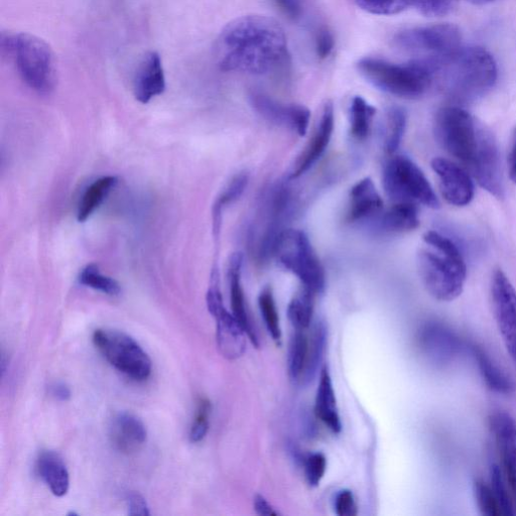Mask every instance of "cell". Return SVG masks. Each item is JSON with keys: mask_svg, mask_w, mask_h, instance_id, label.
<instances>
[{"mask_svg": "<svg viewBox=\"0 0 516 516\" xmlns=\"http://www.w3.org/2000/svg\"><path fill=\"white\" fill-rule=\"evenodd\" d=\"M220 70L266 76L290 65L284 29L272 18L260 15L240 17L220 33L215 45Z\"/></svg>", "mask_w": 516, "mask_h": 516, "instance_id": "obj_1", "label": "cell"}, {"mask_svg": "<svg viewBox=\"0 0 516 516\" xmlns=\"http://www.w3.org/2000/svg\"><path fill=\"white\" fill-rule=\"evenodd\" d=\"M427 63L432 69L434 82L438 81L447 96L458 104L479 100L497 81L496 62L483 48L462 47L443 61Z\"/></svg>", "mask_w": 516, "mask_h": 516, "instance_id": "obj_2", "label": "cell"}, {"mask_svg": "<svg viewBox=\"0 0 516 516\" xmlns=\"http://www.w3.org/2000/svg\"><path fill=\"white\" fill-rule=\"evenodd\" d=\"M418 252L420 278L437 301L452 302L461 296L467 278L464 258L457 245L436 231H428Z\"/></svg>", "mask_w": 516, "mask_h": 516, "instance_id": "obj_3", "label": "cell"}, {"mask_svg": "<svg viewBox=\"0 0 516 516\" xmlns=\"http://www.w3.org/2000/svg\"><path fill=\"white\" fill-rule=\"evenodd\" d=\"M435 136L440 146L470 171L493 138L465 109L441 108L435 118Z\"/></svg>", "mask_w": 516, "mask_h": 516, "instance_id": "obj_4", "label": "cell"}, {"mask_svg": "<svg viewBox=\"0 0 516 516\" xmlns=\"http://www.w3.org/2000/svg\"><path fill=\"white\" fill-rule=\"evenodd\" d=\"M0 48L12 57L22 80L39 94H50L56 85V64L49 45L27 33L2 34Z\"/></svg>", "mask_w": 516, "mask_h": 516, "instance_id": "obj_5", "label": "cell"}, {"mask_svg": "<svg viewBox=\"0 0 516 516\" xmlns=\"http://www.w3.org/2000/svg\"><path fill=\"white\" fill-rule=\"evenodd\" d=\"M357 68L376 88L405 99L422 97L434 83L431 68L421 60L399 65L377 58H364L358 62Z\"/></svg>", "mask_w": 516, "mask_h": 516, "instance_id": "obj_6", "label": "cell"}, {"mask_svg": "<svg viewBox=\"0 0 516 516\" xmlns=\"http://www.w3.org/2000/svg\"><path fill=\"white\" fill-rule=\"evenodd\" d=\"M278 262L315 295L325 290V270L308 235L299 229L280 232L272 247Z\"/></svg>", "mask_w": 516, "mask_h": 516, "instance_id": "obj_7", "label": "cell"}, {"mask_svg": "<svg viewBox=\"0 0 516 516\" xmlns=\"http://www.w3.org/2000/svg\"><path fill=\"white\" fill-rule=\"evenodd\" d=\"M382 185L395 203H411L438 209L440 202L423 171L408 157L398 156L383 169Z\"/></svg>", "mask_w": 516, "mask_h": 516, "instance_id": "obj_8", "label": "cell"}, {"mask_svg": "<svg viewBox=\"0 0 516 516\" xmlns=\"http://www.w3.org/2000/svg\"><path fill=\"white\" fill-rule=\"evenodd\" d=\"M394 42L398 48L426 62L436 63L454 55L462 48L460 30L450 24L405 30Z\"/></svg>", "mask_w": 516, "mask_h": 516, "instance_id": "obj_9", "label": "cell"}, {"mask_svg": "<svg viewBox=\"0 0 516 516\" xmlns=\"http://www.w3.org/2000/svg\"><path fill=\"white\" fill-rule=\"evenodd\" d=\"M95 347L118 371L137 381L152 373V361L139 343L127 334L115 330L98 329L92 337Z\"/></svg>", "mask_w": 516, "mask_h": 516, "instance_id": "obj_10", "label": "cell"}, {"mask_svg": "<svg viewBox=\"0 0 516 516\" xmlns=\"http://www.w3.org/2000/svg\"><path fill=\"white\" fill-rule=\"evenodd\" d=\"M421 355L436 367H445L454 361L465 347L459 336L446 324L428 321L416 337Z\"/></svg>", "mask_w": 516, "mask_h": 516, "instance_id": "obj_11", "label": "cell"}, {"mask_svg": "<svg viewBox=\"0 0 516 516\" xmlns=\"http://www.w3.org/2000/svg\"><path fill=\"white\" fill-rule=\"evenodd\" d=\"M494 317L505 347L516 358V290L501 270H496L491 282Z\"/></svg>", "mask_w": 516, "mask_h": 516, "instance_id": "obj_12", "label": "cell"}, {"mask_svg": "<svg viewBox=\"0 0 516 516\" xmlns=\"http://www.w3.org/2000/svg\"><path fill=\"white\" fill-rule=\"evenodd\" d=\"M489 429L500 455L501 468L516 511V420L508 413L498 411L489 417Z\"/></svg>", "mask_w": 516, "mask_h": 516, "instance_id": "obj_13", "label": "cell"}, {"mask_svg": "<svg viewBox=\"0 0 516 516\" xmlns=\"http://www.w3.org/2000/svg\"><path fill=\"white\" fill-rule=\"evenodd\" d=\"M249 100L252 107L266 119L288 126L300 137L307 135L311 119V112L307 107L297 104H282L258 92H252Z\"/></svg>", "mask_w": 516, "mask_h": 516, "instance_id": "obj_14", "label": "cell"}, {"mask_svg": "<svg viewBox=\"0 0 516 516\" xmlns=\"http://www.w3.org/2000/svg\"><path fill=\"white\" fill-rule=\"evenodd\" d=\"M334 126V105L331 101H327L323 105L321 115L310 142L293 166L290 174L291 179H298L306 174L323 157L330 145Z\"/></svg>", "mask_w": 516, "mask_h": 516, "instance_id": "obj_15", "label": "cell"}, {"mask_svg": "<svg viewBox=\"0 0 516 516\" xmlns=\"http://www.w3.org/2000/svg\"><path fill=\"white\" fill-rule=\"evenodd\" d=\"M444 199L451 205L464 207L474 198V184L470 175L455 163L436 158L432 161Z\"/></svg>", "mask_w": 516, "mask_h": 516, "instance_id": "obj_16", "label": "cell"}, {"mask_svg": "<svg viewBox=\"0 0 516 516\" xmlns=\"http://www.w3.org/2000/svg\"><path fill=\"white\" fill-rule=\"evenodd\" d=\"M165 89L166 78L161 57L157 52H149L141 60L135 75V97L139 102L147 104Z\"/></svg>", "mask_w": 516, "mask_h": 516, "instance_id": "obj_17", "label": "cell"}, {"mask_svg": "<svg viewBox=\"0 0 516 516\" xmlns=\"http://www.w3.org/2000/svg\"><path fill=\"white\" fill-rule=\"evenodd\" d=\"M145 424L135 415L118 414L110 426V439L113 447L123 454L139 451L147 441Z\"/></svg>", "mask_w": 516, "mask_h": 516, "instance_id": "obj_18", "label": "cell"}, {"mask_svg": "<svg viewBox=\"0 0 516 516\" xmlns=\"http://www.w3.org/2000/svg\"><path fill=\"white\" fill-rule=\"evenodd\" d=\"M382 209V198L370 178H364L352 187L347 213L349 222L373 219Z\"/></svg>", "mask_w": 516, "mask_h": 516, "instance_id": "obj_19", "label": "cell"}, {"mask_svg": "<svg viewBox=\"0 0 516 516\" xmlns=\"http://www.w3.org/2000/svg\"><path fill=\"white\" fill-rule=\"evenodd\" d=\"M242 266V254L240 252L232 254L228 268V280L230 287L232 315L244 328L251 343L254 346L258 347L260 346V344H258V338L255 329L247 312L244 293L241 285Z\"/></svg>", "mask_w": 516, "mask_h": 516, "instance_id": "obj_20", "label": "cell"}, {"mask_svg": "<svg viewBox=\"0 0 516 516\" xmlns=\"http://www.w3.org/2000/svg\"><path fill=\"white\" fill-rule=\"evenodd\" d=\"M217 322V345L222 356L236 360L244 355L247 333L236 318L225 309L215 317Z\"/></svg>", "mask_w": 516, "mask_h": 516, "instance_id": "obj_21", "label": "cell"}, {"mask_svg": "<svg viewBox=\"0 0 516 516\" xmlns=\"http://www.w3.org/2000/svg\"><path fill=\"white\" fill-rule=\"evenodd\" d=\"M376 227L390 234L406 233L420 225L418 206L411 203H395L376 217Z\"/></svg>", "mask_w": 516, "mask_h": 516, "instance_id": "obj_22", "label": "cell"}, {"mask_svg": "<svg viewBox=\"0 0 516 516\" xmlns=\"http://www.w3.org/2000/svg\"><path fill=\"white\" fill-rule=\"evenodd\" d=\"M315 414L333 433L338 434L341 432L342 424L338 413L335 392L330 373L326 367L321 371L320 375L315 402Z\"/></svg>", "mask_w": 516, "mask_h": 516, "instance_id": "obj_23", "label": "cell"}, {"mask_svg": "<svg viewBox=\"0 0 516 516\" xmlns=\"http://www.w3.org/2000/svg\"><path fill=\"white\" fill-rule=\"evenodd\" d=\"M37 472L57 497L67 494L70 487L68 469L63 459L53 451H44L37 460Z\"/></svg>", "mask_w": 516, "mask_h": 516, "instance_id": "obj_24", "label": "cell"}, {"mask_svg": "<svg viewBox=\"0 0 516 516\" xmlns=\"http://www.w3.org/2000/svg\"><path fill=\"white\" fill-rule=\"evenodd\" d=\"M469 347L488 389L499 395H512L515 391L512 380L498 367L483 348L478 345Z\"/></svg>", "mask_w": 516, "mask_h": 516, "instance_id": "obj_25", "label": "cell"}, {"mask_svg": "<svg viewBox=\"0 0 516 516\" xmlns=\"http://www.w3.org/2000/svg\"><path fill=\"white\" fill-rule=\"evenodd\" d=\"M408 116L401 107H392L387 111L382 126L383 148L387 154H395L404 139Z\"/></svg>", "mask_w": 516, "mask_h": 516, "instance_id": "obj_26", "label": "cell"}, {"mask_svg": "<svg viewBox=\"0 0 516 516\" xmlns=\"http://www.w3.org/2000/svg\"><path fill=\"white\" fill-rule=\"evenodd\" d=\"M118 179L105 176L93 182L85 191L77 212V220L85 222L101 206L109 193L115 188Z\"/></svg>", "mask_w": 516, "mask_h": 516, "instance_id": "obj_27", "label": "cell"}, {"mask_svg": "<svg viewBox=\"0 0 516 516\" xmlns=\"http://www.w3.org/2000/svg\"><path fill=\"white\" fill-rule=\"evenodd\" d=\"M249 177L247 173H239L234 176L217 198L213 207V231L219 235L222 224L223 209L236 202L247 188Z\"/></svg>", "mask_w": 516, "mask_h": 516, "instance_id": "obj_28", "label": "cell"}, {"mask_svg": "<svg viewBox=\"0 0 516 516\" xmlns=\"http://www.w3.org/2000/svg\"><path fill=\"white\" fill-rule=\"evenodd\" d=\"M375 112V108L364 98H353L350 106V134L353 139L364 141L368 138Z\"/></svg>", "mask_w": 516, "mask_h": 516, "instance_id": "obj_29", "label": "cell"}, {"mask_svg": "<svg viewBox=\"0 0 516 516\" xmlns=\"http://www.w3.org/2000/svg\"><path fill=\"white\" fill-rule=\"evenodd\" d=\"M309 338L308 359L301 379V381L305 383L310 382L317 375L319 366L323 360L327 344V329L325 323L322 321L317 322Z\"/></svg>", "mask_w": 516, "mask_h": 516, "instance_id": "obj_30", "label": "cell"}, {"mask_svg": "<svg viewBox=\"0 0 516 516\" xmlns=\"http://www.w3.org/2000/svg\"><path fill=\"white\" fill-rule=\"evenodd\" d=\"M315 294L305 287L295 295L288 308V316L295 330H307L312 323Z\"/></svg>", "mask_w": 516, "mask_h": 516, "instance_id": "obj_31", "label": "cell"}, {"mask_svg": "<svg viewBox=\"0 0 516 516\" xmlns=\"http://www.w3.org/2000/svg\"><path fill=\"white\" fill-rule=\"evenodd\" d=\"M310 338L306 330H296L289 349V375L295 381H301L308 359Z\"/></svg>", "mask_w": 516, "mask_h": 516, "instance_id": "obj_32", "label": "cell"}, {"mask_svg": "<svg viewBox=\"0 0 516 516\" xmlns=\"http://www.w3.org/2000/svg\"><path fill=\"white\" fill-rule=\"evenodd\" d=\"M489 484L499 503L502 515H515V506L510 487L502 468L492 464L489 469Z\"/></svg>", "mask_w": 516, "mask_h": 516, "instance_id": "obj_33", "label": "cell"}, {"mask_svg": "<svg viewBox=\"0 0 516 516\" xmlns=\"http://www.w3.org/2000/svg\"><path fill=\"white\" fill-rule=\"evenodd\" d=\"M79 283L85 287L112 297L118 296L121 292L118 282L110 277L102 275L96 265H88L81 271Z\"/></svg>", "mask_w": 516, "mask_h": 516, "instance_id": "obj_34", "label": "cell"}, {"mask_svg": "<svg viewBox=\"0 0 516 516\" xmlns=\"http://www.w3.org/2000/svg\"><path fill=\"white\" fill-rule=\"evenodd\" d=\"M258 305H260L262 316L270 335L276 343L281 344L282 329L280 318L274 294L270 288L265 289L261 293L260 298H258Z\"/></svg>", "mask_w": 516, "mask_h": 516, "instance_id": "obj_35", "label": "cell"}, {"mask_svg": "<svg viewBox=\"0 0 516 516\" xmlns=\"http://www.w3.org/2000/svg\"><path fill=\"white\" fill-rule=\"evenodd\" d=\"M473 493L477 507L484 516L502 515L499 503L489 483L482 479H475L473 482Z\"/></svg>", "mask_w": 516, "mask_h": 516, "instance_id": "obj_36", "label": "cell"}, {"mask_svg": "<svg viewBox=\"0 0 516 516\" xmlns=\"http://www.w3.org/2000/svg\"><path fill=\"white\" fill-rule=\"evenodd\" d=\"M361 10L377 16H394L408 8L406 0H354Z\"/></svg>", "mask_w": 516, "mask_h": 516, "instance_id": "obj_37", "label": "cell"}, {"mask_svg": "<svg viewBox=\"0 0 516 516\" xmlns=\"http://www.w3.org/2000/svg\"><path fill=\"white\" fill-rule=\"evenodd\" d=\"M406 3L424 16L444 17L455 9L457 0H406Z\"/></svg>", "mask_w": 516, "mask_h": 516, "instance_id": "obj_38", "label": "cell"}, {"mask_svg": "<svg viewBox=\"0 0 516 516\" xmlns=\"http://www.w3.org/2000/svg\"><path fill=\"white\" fill-rule=\"evenodd\" d=\"M211 413V403L207 399H200L194 423L190 431L192 443H199L204 440L209 430V418Z\"/></svg>", "mask_w": 516, "mask_h": 516, "instance_id": "obj_39", "label": "cell"}, {"mask_svg": "<svg viewBox=\"0 0 516 516\" xmlns=\"http://www.w3.org/2000/svg\"><path fill=\"white\" fill-rule=\"evenodd\" d=\"M327 469V460L326 457L321 453H315L311 455L306 462V477L308 483L316 487L318 486Z\"/></svg>", "mask_w": 516, "mask_h": 516, "instance_id": "obj_40", "label": "cell"}, {"mask_svg": "<svg viewBox=\"0 0 516 516\" xmlns=\"http://www.w3.org/2000/svg\"><path fill=\"white\" fill-rule=\"evenodd\" d=\"M335 40L333 34L326 28L319 30L316 36L315 49L319 59H327L333 52Z\"/></svg>", "mask_w": 516, "mask_h": 516, "instance_id": "obj_41", "label": "cell"}, {"mask_svg": "<svg viewBox=\"0 0 516 516\" xmlns=\"http://www.w3.org/2000/svg\"><path fill=\"white\" fill-rule=\"evenodd\" d=\"M335 509L339 516H355L357 505L353 493L349 490L340 491L336 496Z\"/></svg>", "mask_w": 516, "mask_h": 516, "instance_id": "obj_42", "label": "cell"}, {"mask_svg": "<svg viewBox=\"0 0 516 516\" xmlns=\"http://www.w3.org/2000/svg\"><path fill=\"white\" fill-rule=\"evenodd\" d=\"M279 10L290 20L299 21L304 13L303 0H273Z\"/></svg>", "mask_w": 516, "mask_h": 516, "instance_id": "obj_43", "label": "cell"}, {"mask_svg": "<svg viewBox=\"0 0 516 516\" xmlns=\"http://www.w3.org/2000/svg\"><path fill=\"white\" fill-rule=\"evenodd\" d=\"M128 514L129 515H150V509L146 499L139 493H132L128 496Z\"/></svg>", "mask_w": 516, "mask_h": 516, "instance_id": "obj_44", "label": "cell"}, {"mask_svg": "<svg viewBox=\"0 0 516 516\" xmlns=\"http://www.w3.org/2000/svg\"><path fill=\"white\" fill-rule=\"evenodd\" d=\"M253 506L257 514L264 516L279 515V512L275 510L273 505L263 495H256L254 497Z\"/></svg>", "mask_w": 516, "mask_h": 516, "instance_id": "obj_45", "label": "cell"}, {"mask_svg": "<svg viewBox=\"0 0 516 516\" xmlns=\"http://www.w3.org/2000/svg\"><path fill=\"white\" fill-rule=\"evenodd\" d=\"M51 395L59 401L66 402L71 398V391L64 383H55L50 387Z\"/></svg>", "mask_w": 516, "mask_h": 516, "instance_id": "obj_46", "label": "cell"}, {"mask_svg": "<svg viewBox=\"0 0 516 516\" xmlns=\"http://www.w3.org/2000/svg\"><path fill=\"white\" fill-rule=\"evenodd\" d=\"M509 177L516 185V131L513 137L509 157H508Z\"/></svg>", "mask_w": 516, "mask_h": 516, "instance_id": "obj_47", "label": "cell"}, {"mask_svg": "<svg viewBox=\"0 0 516 516\" xmlns=\"http://www.w3.org/2000/svg\"><path fill=\"white\" fill-rule=\"evenodd\" d=\"M467 2H469L475 6H485V5H489V4L498 2V0H467Z\"/></svg>", "mask_w": 516, "mask_h": 516, "instance_id": "obj_48", "label": "cell"}, {"mask_svg": "<svg viewBox=\"0 0 516 516\" xmlns=\"http://www.w3.org/2000/svg\"><path fill=\"white\" fill-rule=\"evenodd\" d=\"M513 360H514V362H515V364H516V358H514Z\"/></svg>", "mask_w": 516, "mask_h": 516, "instance_id": "obj_49", "label": "cell"}]
</instances>
